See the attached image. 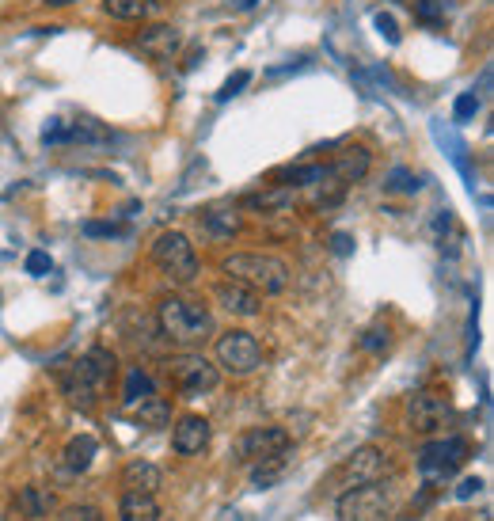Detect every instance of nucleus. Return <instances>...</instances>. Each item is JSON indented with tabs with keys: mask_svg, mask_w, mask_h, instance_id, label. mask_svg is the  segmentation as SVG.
<instances>
[{
	"mask_svg": "<svg viewBox=\"0 0 494 521\" xmlns=\"http://www.w3.org/2000/svg\"><path fill=\"white\" fill-rule=\"evenodd\" d=\"M479 491H483V480H479V476H468V480L456 487V499H472Z\"/></svg>",
	"mask_w": 494,
	"mask_h": 521,
	"instance_id": "obj_31",
	"label": "nucleus"
},
{
	"mask_svg": "<svg viewBox=\"0 0 494 521\" xmlns=\"http://www.w3.org/2000/svg\"><path fill=\"white\" fill-rule=\"evenodd\" d=\"M50 506H54V499L42 491V487H23L19 491V499H16V510L23 514V518H46L50 514Z\"/></svg>",
	"mask_w": 494,
	"mask_h": 521,
	"instance_id": "obj_24",
	"label": "nucleus"
},
{
	"mask_svg": "<svg viewBox=\"0 0 494 521\" xmlns=\"http://www.w3.org/2000/svg\"><path fill=\"white\" fill-rule=\"evenodd\" d=\"M118 518L122 521H160V506L152 495H137V491H126L122 502H118Z\"/></svg>",
	"mask_w": 494,
	"mask_h": 521,
	"instance_id": "obj_19",
	"label": "nucleus"
},
{
	"mask_svg": "<svg viewBox=\"0 0 494 521\" xmlns=\"http://www.w3.org/2000/svg\"><path fill=\"white\" fill-rule=\"evenodd\" d=\"M377 27L388 42H399V31H396V20H392V16H377Z\"/></svg>",
	"mask_w": 494,
	"mask_h": 521,
	"instance_id": "obj_33",
	"label": "nucleus"
},
{
	"mask_svg": "<svg viewBox=\"0 0 494 521\" xmlns=\"http://www.w3.org/2000/svg\"><path fill=\"white\" fill-rule=\"evenodd\" d=\"M160 331H164V339L179 343V347H198V343H206L213 335V316L198 301L168 297L160 305Z\"/></svg>",
	"mask_w": 494,
	"mask_h": 521,
	"instance_id": "obj_2",
	"label": "nucleus"
},
{
	"mask_svg": "<svg viewBox=\"0 0 494 521\" xmlns=\"http://www.w3.org/2000/svg\"><path fill=\"white\" fill-rule=\"evenodd\" d=\"M202 225H206L213 236H236L240 232V213L232 210V206H213V210L202 213Z\"/></svg>",
	"mask_w": 494,
	"mask_h": 521,
	"instance_id": "obj_22",
	"label": "nucleus"
},
{
	"mask_svg": "<svg viewBox=\"0 0 494 521\" xmlns=\"http://www.w3.org/2000/svg\"><path fill=\"white\" fill-rule=\"evenodd\" d=\"M255 4H259V0H236V8H244V12L247 8H255Z\"/></svg>",
	"mask_w": 494,
	"mask_h": 521,
	"instance_id": "obj_36",
	"label": "nucleus"
},
{
	"mask_svg": "<svg viewBox=\"0 0 494 521\" xmlns=\"http://www.w3.org/2000/svg\"><path fill=\"white\" fill-rule=\"evenodd\" d=\"M46 4H50V8H61V4H73V0H46Z\"/></svg>",
	"mask_w": 494,
	"mask_h": 521,
	"instance_id": "obj_37",
	"label": "nucleus"
},
{
	"mask_svg": "<svg viewBox=\"0 0 494 521\" xmlns=\"http://www.w3.org/2000/svg\"><path fill=\"white\" fill-rule=\"evenodd\" d=\"M95 453H99V445H95L92 434H80V438H73V442L65 445V468L69 472H88Z\"/></svg>",
	"mask_w": 494,
	"mask_h": 521,
	"instance_id": "obj_20",
	"label": "nucleus"
},
{
	"mask_svg": "<svg viewBox=\"0 0 494 521\" xmlns=\"http://www.w3.org/2000/svg\"><path fill=\"white\" fill-rule=\"evenodd\" d=\"M149 396H156V388H152L149 373L133 369L130 377H126V388H122V404H126V411H133L137 404H145Z\"/></svg>",
	"mask_w": 494,
	"mask_h": 521,
	"instance_id": "obj_25",
	"label": "nucleus"
},
{
	"mask_svg": "<svg viewBox=\"0 0 494 521\" xmlns=\"http://www.w3.org/2000/svg\"><path fill=\"white\" fill-rule=\"evenodd\" d=\"M244 206H251V210H263V213H289L293 206H297V194H293V187H266V191H255L244 198Z\"/></svg>",
	"mask_w": 494,
	"mask_h": 521,
	"instance_id": "obj_15",
	"label": "nucleus"
},
{
	"mask_svg": "<svg viewBox=\"0 0 494 521\" xmlns=\"http://www.w3.org/2000/svg\"><path fill=\"white\" fill-rule=\"evenodd\" d=\"M479 111V99L475 96H460L456 99V118H472Z\"/></svg>",
	"mask_w": 494,
	"mask_h": 521,
	"instance_id": "obj_32",
	"label": "nucleus"
},
{
	"mask_svg": "<svg viewBox=\"0 0 494 521\" xmlns=\"http://www.w3.org/2000/svg\"><path fill=\"white\" fill-rule=\"evenodd\" d=\"M388 347V328H369L365 335H361V350H384Z\"/></svg>",
	"mask_w": 494,
	"mask_h": 521,
	"instance_id": "obj_28",
	"label": "nucleus"
},
{
	"mask_svg": "<svg viewBox=\"0 0 494 521\" xmlns=\"http://www.w3.org/2000/svg\"><path fill=\"white\" fill-rule=\"evenodd\" d=\"M217 362L232 377H247L263 362V347H259V339L251 331H225L217 339Z\"/></svg>",
	"mask_w": 494,
	"mask_h": 521,
	"instance_id": "obj_7",
	"label": "nucleus"
},
{
	"mask_svg": "<svg viewBox=\"0 0 494 521\" xmlns=\"http://www.w3.org/2000/svg\"><path fill=\"white\" fill-rule=\"evenodd\" d=\"M285 468H289V453H278V457L255 461L251 464V483H255V487H274V483L285 476Z\"/></svg>",
	"mask_w": 494,
	"mask_h": 521,
	"instance_id": "obj_23",
	"label": "nucleus"
},
{
	"mask_svg": "<svg viewBox=\"0 0 494 521\" xmlns=\"http://www.w3.org/2000/svg\"><path fill=\"white\" fill-rule=\"evenodd\" d=\"M171 445H175V453H183V457L202 453V449L209 445V423L202 419V415H183V419L175 423Z\"/></svg>",
	"mask_w": 494,
	"mask_h": 521,
	"instance_id": "obj_12",
	"label": "nucleus"
},
{
	"mask_svg": "<svg viewBox=\"0 0 494 521\" xmlns=\"http://www.w3.org/2000/svg\"><path fill=\"white\" fill-rule=\"evenodd\" d=\"M114 377V354L103 347H92L65 377V392L76 407H92L103 400V392L111 388Z\"/></svg>",
	"mask_w": 494,
	"mask_h": 521,
	"instance_id": "obj_3",
	"label": "nucleus"
},
{
	"mask_svg": "<svg viewBox=\"0 0 494 521\" xmlns=\"http://www.w3.org/2000/svg\"><path fill=\"white\" fill-rule=\"evenodd\" d=\"M221 271L232 278V282H240L247 290L255 293H282L289 286V267H285L282 259H274V255H259V251H236V255H228L225 263H221Z\"/></svg>",
	"mask_w": 494,
	"mask_h": 521,
	"instance_id": "obj_1",
	"label": "nucleus"
},
{
	"mask_svg": "<svg viewBox=\"0 0 494 521\" xmlns=\"http://www.w3.org/2000/svg\"><path fill=\"white\" fill-rule=\"evenodd\" d=\"M369 164H373V160H369V153H365V149H358V145H354V149H342V153H339V160H335V164H331V172L339 175L342 183H346V187H350V183H361V179H365V175H369Z\"/></svg>",
	"mask_w": 494,
	"mask_h": 521,
	"instance_id": "obj_17",
	"label": "nucleus"
},
{
	"mask_svg": "<svg viewBox=\"0 0 494 521\" xmlns=\"http://www.w3.org/2000/svg\"><path fill=\"white\" fill-rule=\"evenodd\" d=\"M50 271V255L46 251H31L27 255V274H46Z\"/></svg>",
	"mask_w": 494,
	"mask_h": 521,
	"instance_id": "obj_30",
	"label": "nucleus"
},
{
	"mask_svg": "<svg viewBox=\"0 0 494 521\" xmlns=\"http://www.w3.org/2000/svg\"><path fill=\"white\" fill-rule=\"evenodd\" d=\"M464 461H468V442L464 438H441V442H430L418 453V476L426 483H445L460 472Z\"/></svg>",
	"mask_w": 494,
	"mask_h": 521,
	"instance_id": "obj_5",
	"label": "nucleus"
},
{
	"mask_svg": "<svg viewBox=\"0 0 494 521\" xmlns=\"http://www.w3.org/2000/svg\"><path fill=\"white\" fill-rule=\"evenodd\" d=\"M57 521H103V514L84 502V506H69V510H61V518Z\"/></svg>",
	"mask_w": 494,
	"mask_h": 521,
	"instance_id": "obj_27",
	"label": "nucleus"
},
{
	"mask_svg": "<svg viewBox=\"0 0 494 521\" xmlns=\"http://www.w3.org/2000/svg\"><path fill=\"white\" fill-rule=\"evenodd\" d=\"M289 430L282 426H255V430H247L240 445H236V453H240V461L244 464H255V461H266V457H278V453H289Z\"/></svg>",
	"mask_w": 494,
	"mask_h": 521,
	"instance_id": "obj_10",
	"label": "nucleus"
},
{
	"mask_svg": "<svg viewBox=\"0 0 494 521\" xmlns=\"http://www.w3.org/2000/svg\"><path fill=\"white\" fill-rule=\"evenodd\" d=\"M168 377L171 385L179 388V392H187V396H202V392H213V388L221 385L217 366L206 362L202 354H179V358H171Z\"/></svg>",
	"mask_w": 494,
	"mask_h": 521,
	"instance_id": "obj_8",
	"label": "nucleus"
},
{
	"mask_svg": "<svg viewBox=\"0 0 494 521\" xmlns=\"http://www.w3.org/2000/svg\"><path fill=\"white\" fill-rule=\"evenodd\" d=\"M84 232H88V236H118V232H122V225H95V221H88V225H84Z\"/></svg>",
	"mask_w": 494,
	"mask_h": 521,
	"instance_id": "obj_34",
	"label": "nucleus"
},
{
	"mask_svg": "<svg viewBox=\"0 0 494 521\" xmlns=\"http://www.w3.org/2000/svg\"><path fill=\"white\" fill-rule=\"evenodd\" d=\"M453 419V404L441 392H415L407 404V423L415 434H437Z\"/></svg>",
	"mask_w": 494,
	"mask_h": 521,
	"instance_id": "obj_9",
	"label": "nucleus"
},
{
	"mask_svg": "<svg viewBox=\"0 0 494 521\" xmlns=\"http://www.w3.org/2000/svg\"><path fill=\"white\" fill-rule=\"evenodd\" d=\"M384 468H388V461H384V453H380L377 445H361V449H354V453L346 457V464L339 468V476H335V480H339L342 487L377 483L380 476H384Z\"/></svg>",
	"mask_w": 494,
	"mask_h": 521,
	"instance_id": "obj_11",
	"label": "nucleus"
},
{
	"mask_svg": "<svg viewBox=\"0 0 494 521\" xmlns=\"http://www.w3.org/2000/svg\"><path fill=\"white\" fill-rule=\"evenodd\" d=\"M179 42H183V35L175 31V27H168V23H160V27H149V31H141V39H137V46H141V54L152 61H168L175 50H179Z\"/></svg>",
	"mask_w": 494,
	"mask_h": 521,
	"instance_id": "obj_13",
	"label": "nucleus"
},
{
	"mask_svg": "<svg viewBox=\"0 0 494 521\" xmlns=\"http://www.w3.org/2000/svg\"><path fill=\"white\" fill-rule=\"evenodd\" d=\"M392 499L380 483H358L339 495V521H388Z\"/></svg>",
	"mask_w": 494,
	"mask_h": 521,
	"instance_id": "obj_6",
	"label": "nucleus"
},
{
	"mask_svg": "<svg viewBox=\"0 0 494 521\" xmlns=\"http://www.w3.org/2000/svg\"><path fill=\"white\" fill-rule=\"evenodd\" d=\"M152 263L179 286H190L198 278V255L183 232H160L152 244Z\"/></svg>",
	"mask_w": 494,
	"mask_h": 521,
	"instance_id": "obj_4",
	"label": "nucleus"
},
{
	"mask_svg": "<svg viewBox=\"0 0 494 521\" xmlns=\"http://www.w3.org/2000/svg\"><path fill=\"white\" fill-rule=\"evenodd\" d=\"M103 12L114 20H149L156 12V0H103Z\"/></svg>",
	"mask_w": 494,
	"mask_h": 521,
	"instance_id": "obj_21",
	"label": "nucleus"
},
{
	"mask_svg": "<svg viewBox=\"0 0 494 521\" xmlns=\"http://www.w3.org/2000/svg\"><path fill=\"white\" fill-rule=\"evenodd\" d=\"M247 80H251V73H236V77H228L225 84H221V92H217V99H232V96H240V88H247Z\"/></svg>",
	"mask_w": 494,
	"mask_h": 521,
	"instance_id": "obj_29",
	"label": "nucleus"
},
{
	"mask_svg": "<svg viewBox=\"0 0 494 521\" xmlns=\"http://www.w3.org/2000/svg\"><path fill=\"white\" fill-rule=\"evenodd\" d=\"M213 297H217V301H221L232 316H259V305H263V301H259V293L247 290V286H240V282H232V278L221 282V286L213 290Z\"/></svg>",
	"mask_w": 494,
	"mask_h": 521,
	"instance_id": "obj_14",
	"label": "nucleus"
},
{
	"mask_svg": "<svg viewBox=\"0 0 494 521\" xmlns=\"http://www.w3.org/2000/svg\"><path fill=\"white\" fill-rule=\"evenodd\" d=\"M342 191H346V183H342L331 168H323L320 179H312V183H308V198H312V206H316V210H331V206H339Z\"/></svg>",
	"mask_w": 494,
	"mask_h": 521,
	"instance_id": "obj_16",
	"label": "nucleus"
},
{
	"mask_svg": "<svg viewBox=\"0 0 494 521\" xmlns=\"http://www.w3.org/2000/svg\"><path fill=\"white\" fill-rule=\"evenodd\" d=\"M160 468L156 464H149V461H133V464H126V472H122V487L126 491H137V495H152L156 487H160Z\"/></svg>",
	"mask_w": 494,
	"mask_h": 521,
	"instance_id": "obj_18",
	"label": "nucleus"
},
{
	"mask_svg": "<svg viewBox=\"0 0 494 521\" xmlns=\"http://www.w3.org/2000/svg\"><path fill=\"white\" fill-rule=\"evenodd\" d=\"M133 419H137V423L141 426H152V430H156V426H164L168 423V400H164V396H149V400H145V404H137L130 411Z\"/></svg>",
	"mask_w": 494,
	"mask_h": 521,
	"instance_id": "obj_26",
	"label": "nucleus"
},
{
	"mask_svg": "<svg viewBox=\"0 0 494 521\" xmlns=\"http://www.w3.org/2000/svg\"><path fill=\"white\" fill-rule=\"evenodd\" d=\"M331 248L339 251V255H350V248H354V240H350L346 232H335V240H331Z\"/></svg>",
	"mask_w": 494,
	"mask_h": 521,
	"instance_id": "obj_35",
	"label": "nucleus"
}]
</instances>
